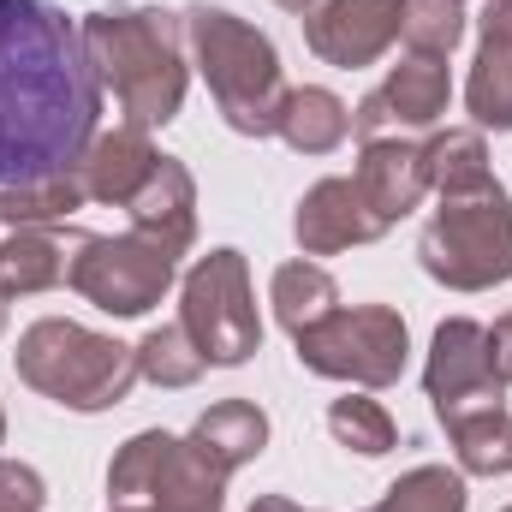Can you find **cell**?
<instances>
[{
	"instance_id": "6da1fadb",
	"label": "cell",
	"mask_w": 512,
	"mask_h": 512,
	"mask_svg": "<svg viewBox=\"0 0 512 512\" xmlns=\"http://www.w3.org/2000/svg\"><path fill=\"white\" fill-rule=\"evenodd\" d=\"M102 96L78 18L54 0H0V185L66 173L102 131Z\"/></svg>"
},
{
	"instance_id": "7a4b0ae2",
	"label": "cell",
	"mask_w": 512,
	"mask_h": 512,
	"mask_svg": "<svg viewBox=\"0 0 512 512\" xmlns=\"http://www.w3.org/2000/svg\"><path fill=\"white\" fill-rule=\"evenodd\" d=\"M84 54L102 78V90H114L126 126H173L185 108V18L167 6H102L78 18Z\"/></svg>"
},
{
	"instance_id": "3957f363",
	"label": "cell",
	"mask_w": 512,
	"mask_h": 512,
	"mask_svg": "<svg viewBox=\"0 0 512 512\" xmlns=\"http://www.w3.org/2000/svg\"><path fill=\"white\" fill-rule=\"evenodd\" d=\"M185 48L221 108V120L239 137H274L280 108H286V78H280V54L274 42L256 30L251 18L227 12V6H185Z\"/></svg>"
},
{
	"instance_id": "277c9868",
	"label": "cell",
	"mask_w": 512,
	"mask_h": 512,
	"mask_svg": "<svg viewBox=\"0 0 512 512\" xmlns=\"http://www.w3.org/2000/svg\"><path fill=\"white\" fill-rule=\"evenodd\" d=\"M18 382L36 387L42 399L66 405V411H114L137 376V346H120L114 334H96L84 322H66V316H42L24 328L18 340Z\"/></svg>"
},
{
	"instance_id": "5b68a950",
	"label": "cell",
	"mask_w": 512,
	"mask_h": 512,
	"mask_svg": "<svg viewBox=\"0 0 512 512\" xmlns=\"http://www.w3.org/2000/svg\"><path fill=\"white\" fill-rule=\"evenodd\" d=\"M417 262L447 292H489L512 280V197L501 179L441 197L417 233Z\"/></svg>"
},
{
	"instance_id": "8992f818",
	"label": "cell",
	"mask_w": 512,
	"mask_h": 512,
	"mask_svg": "<svg viewBox=\"0 0 512 512\" xmlns=\"http://www.w3.org/2000/svg\"><path fill=\"white\" fill-rule=\"evenodd\" d=\"M108 501L131 512H227V471L167 429H137L108 465Z\"/></svg>"
},
{
	"instance_id": "52a82bcc",
	"label": "cell",
	"mask_w": 512,
	"mask_h": 512,
	"mask_svg": "<svg viewBox=\"0 0 512 512\" xmlns=\"http://www.w3.org/2000/svg\"><path fill=\"white\" fill-rule=\"evenodd\" d=\"M179 322L197 340V352L215 370H239L251 364L262 346V316H256V292H251V268L245 251L221 245V251L197 256L179 280Z\"/></svg>"
},
{
	"instance_id": "ba28073f",
	"label": "cell",
	"mask_w": 512,
	"mask_h": 512,
	"mask_svg": "<svg viewBox=\"0 0 512 512\" xmlns=\"http://www.w3.org/2000/svg\"><path fill=\"white\" fill-rule=\"evenodd\" d=\"M298 364L310 376H328V382H352L364 393L393 387L405 376V352H411V334H405V316L387 310V304H340L334 316H322L316 328H304L298 340Z\"/></svg>"
},
{
	"instance_id": "9c48e42d",
	"label": "cell",
	"mask_w": 512,
	"mask_h": 512,
	"mask_svg": "<svg viewBox=\"0 0 512 512\" xmlns=\"http://www.w3.org/2000/svg\"><path fill=\"white\" fill-rule=\"evenodd\" d=\"M179 280V256L143 233H84L78 256H72V274L66 286L78 298H90L96 310L108 316H143L155 310Z\"/></svg>"
},
{
	"instance_id": "30bf717a",
	"label": "cell",
	"mask_w": 512,
	"mask_h": 512,
	"mask_svg": "<svg viewBox=\"0 0 512 512\" xmlns=\"http://www.w3.org/2000/svg\"><path fill=\"white\" fill-rule=\"evenodd\" d=\"M447 102H453L447 60H435V54H405V60L382 78V90H370V96L352 108V137L370 143V137L429 131L447 114Z\"/></svg>"
},
{
	"instance_id": "8fae6325",
	"label": "cell",
	"mask_w": 512,
	"mask_h": 512,
	"mask_svg": "<svg viewBox=\"0 0 512 512\" xmlns=\"http://www.w3.org/2000/svg\"><path fill=\"white\" fill-rule=\"evenodd\" d=\"M399 12L405 0H316L304 12V42L322 66L358 72L399 42Z\"/></svg>"
},
{
	"instance_id": "7c38bea8",
	"label": "cell",
	"mask_w": 512,
	"mask_h": 512,
	"mask_svg": "<svg viewBox=\"0 0 512 512\" xmlns=\"http://www.w3.org/2000/svg\"><path fill=\"white\" fill-rule=\"evenodd\" d=\"M382 233V215L364 203L358 179H316L292 215V239L304 256H340L352 245H376Z\"/></svg>"
},
{
	"instance_id": "4fadbf2b",
	"label": "cell",
	"mask_w": 512,
	"mask_h": 512,
	"mask_svg": "<svg viewBox=\"0 0 512 512\" xmlns=\"http://www.w3.org/2000/svg\"><path fill=\"white\" fill-rule=\"evenodd\" d=\"M423 393L435 411L459 405V399H477V393H507V382L495 376V358H489V328L471 322V316H453L435 328L429 340V364H423Z\"/></svg>"
},
{
	"instance_id": "5bb4252c",
	"label": "cell",
	"mask_w": 512,
	"mask_h": 512,
	"mask_svg": "<svg viewBox=\"0 0 512 512\" xmlns=\"http://www.w3.org/2000/svg\"><path fill=\"white\" fill-rule=\"evenodd\" d=\"M126 221H131V233L167 245L173 256H185L197 245V179H191V167L173 161V155H155L149 179L137 185V197L126 203Z\"/></svg>"
},
{
	"instance_id": "9a60e30c",
	"label": "cell",
	"mask_w": 512,
	"mask_h": 512,
	"mask_svg": "<svg viewBox=\"0 0 512 512\" xmlns=\"http://www.w3.org/2000/svg\"><path fill=\"white\" fill-rule=\"evenodd\" d=\"M358 191L364 203L382 215V227L405 221L423 197H429V167H423V143L411 137H370L358 149Z\"/></svg>"
},
{
	"instance_id": "2e32d148",
	"label": "cell",
	"mask_w": 512,
	"mask_h": 512,
	"mask_svg": "<svg viewBox=\"0 0 512 512\" xmlns=\"http://www.w3.org/2000/svg\"><path fill=\"white\" fill-rule=\"evenodd\" d=\"M155 155H161V149L149 143V131H143V126L96 131V137H90V149L72 161V173H78V185H84V203L126 209L131 197H137V185L149 179Z\"/></svg>"
},
{
	"instance_id": "e0dca14e",
	"label": "cell",
	"mask_w": 512,
	"mask_h": 512,
	"mask_svg": "<svg viewBox=\"0 0 512 512\" xmlns=\"http://www.w3.org/2000/svg\"><path fill=\"white\" fill-rule=\"evenodd\" d=\"M453 453H459V471L465 477H507L512 471V411L507 393H477V399H459L447 411H435Z\"/></svg>"
},
{
	"instance_id": "ac0fdd59",
	"label": "cell",
	"mask_w": 512,
	"mask_h": 512,
	"mask_svg": "<svg viewBox=\"0 0 512 512\" xmlns=\"http://www.w3.org/2000/svg\"><path fill=\"white\" fill-rule=\"evenodd\" d=\"M78 239L84 233H66V227H12L0 239V298H36L66 286Z\"/></svg>"
},
{
	"instance_id": "d6986e66",
	"label": "cell",
	"mask_w": 512,
	"mask_h": 512,
	"mask_svg": "<svg viewBox=\"0 0 512 512\" xmlns=\"http://www.w3.org/2000/svg\"><path fill=\"white\" fill-rule=\"evenodd\" d=\"M215 471H239V465H251L262 459V447H268V417H262V405L251 399H221V405H209L197 423H191V435H185Z\"/></svg>"
},
{
	"instance_id": "ffe728a7",
	"label": "cell",
	"mask_w": 512,
	"mask_h": 512,
	"mask_svg": "<svg viewBox=\"0 0 512 512\" xmlns=\"http://www.w3.org/2000/svg\"><path fill=\"white\" fill-rule=\"evenodd\" d=\"M274 137H286V149H298V155H334L352 137V108L334 90H322V84L286 90V108H280Z\"/></svg>"
},
{
	"instance_id": "44dd1931",
	"label": "cell",
	"mask_w": 512,
	"mask_h": 512,
	"mask_svg": "<svg viewBox=\"0 0 512 512\" xmlns=\"http://www.w3.org/2000/svg\"><path fill=\"white\" fill-rule=\"evenodd\" d=\"M268 304H274V322L298 340L304 328H316L322 316L340 310V286H334V274H328L322 262L298 256V262H280V268H274V280H268Z\"/></svg>"
},
{
	"instance_id": "7402d4cb",
	"label": "cell",
	"mask_w": 512,
	"mask_h": 512,
	"mask_svg": "<svg viewBox=\"0 0 512 512\" xmlns=\"http://www.w3.org/2000/svg\"><path fill=\"white\" fill-rule=\"evenodd\" d=\"M423 167H429V191H441V197H453V191H477V185L495 179V167H489V143H483V131L477 126L435 131V137L423 143Z\"/></svg>"
},
{
	"instance_id": "603a6c76",
	"label": "cell",
	"mask_w": 512,
	"mask_h": 512,
	"mask_svg": "<svg viewBox=\"0 0 512 512\" xmlns=\"http://www.w3.org/2000/svg\"><path fill=\"white\" fill-rule=\"evenodd\" d=\"M72 209H84V185L72 167L48 173V179L0 185V227H60Z\"/></svg>"
},
{
	"instance_id": "cb8c5ba5",
	"label": "cell",
	"mask_w": 512,
	"mask_h": 512,
	"mask_svg": "<svg viewBox=\"0 0 512 512\" xmlns=\"http://www.w3.org/2000/svg\"><path fill=\"white\" fill-rule=\"evenodd\" d=\"M465 108L477 131H512V42H483L471 60Z\"/></svg>"
},
{
	"instance_id": "d4e9b609",
	"label": "cell",
	"mask_w": 512,
	"mask_h": 512,
	"mask_svg": "<svg viewBox=\"0 0 512 512\" xmlns=\"http://www.w3.org/2000/svg\"><path fill=\"white\" fill-rule=\"evenodd\" d=\"M209 370V358L197 352V340L185 334V322H161L137 340V376L155 387H191Z\"/></svg>"
},
{
	"instance_id": "484cf974",
	"label": "cell",
	"mask_w": 512,
	"mask_h": 512,
	"mask_svg": "<svg viewBox=\"0 0 512 512\" xmlns=\"http://www.w3.org/2000/svg\"><path fill=\"white\" fill-rule=\"evenodd\" d=\"M328 429H334V441L352 447L358 459H382V453H393V441H399L387 405L382 399H370V393H346V399H334V405H328Z\"/></svg>"
},
{
	"instance_id": "4316f807",
	"label": "cell",
	"mask_w": 512,
	"mask_h": 512,
	"mask_svg": "<svg viewBox=\"0 0 512 512\" xmlns=\"http://www.w3.org/2000/svg\"><path fill=\"white\" fill-rule=\"evenodd\" d=\"M465 0H405V12H399V42L411 48V54H435V60H447L459 42H465Z\"/></svg>"
},
{
	"instance_id": "83f0119b",
	"label": "cell",
	"mask_w": 512,
	"mask_h": 512,
	"mask_svg": "<svg viewBox=\"0 0 512 512\" xmlns=\"http://www.w3.org/2000/svg\"><path fill=\"white\" fill-rule=\"evenodd\" d=\"M465 471H447V465H417L405 471L393 489L370 512H465Z\"/></svg>"
},
{
	"instance_id": "f1b7e54d",
	"label": "cell",
	"mask_w": 512,
	"mask_h": 512,
	"mask_svg": "<svg viewBox=\"0 0 512 512\" xmlns=\"http://www.w3.org/2000/svg\"><path fill=\"white\" fill-rule=\"evenodd\" d=\"M48 507V483L36 465L24 459H0V512H42Z\"/></svg>"
},
{
	"instance_id": "f546056e",
	"label": "cell",
	"mask_w": 512,
	"mask_h": 512,
	"mask_svg": "<svg viewBox=\"0 0 512 512\" xmlns=\"http://www.w3.org/2000/svg\"><path fill=\"white\" fill-rule=\"evenodd\" d=\"M489 358H495V376L512 387V310L489 328Z\"/></svg>"
},
{
	"instance_id": "4dcf8cb0",
	"label": "cell",
	"mask_w": 512,
	"mask_h": 512,
	"mask_svg": "<svg viewBox=\"0 0 512 512\" xmlns=\"http://www.w3.org/2000/svg\"><path fill=\"white\" fill-rule=\"evenodd\" d=\"M477 30H483V42H512V0H489Z\"/></svg>"
},
{
	"instance_id": "1f68e13d",
	"label": "cell",
	"mask_w": 512,
	"mask_h": 512,
	"mask_svg": "<svg viewBox=\"0 0 512 512\" xmlns=\"http://www.w3.org/2000/svg\"><path fill=\"white\" fill-rule=\"evenodd\" d=\"M251 512H298L286 495H262V501H251Z\"/></svg>"
},
{
	"instance_id": "d6a6232c",
	"label": "cell",
	"mask_w": 512,
	"mask_h": 512,
	"mask_svg": "<svg viewBox=\"0 0 512 512\" xmlns=\"http://www.w3.org/2000/svg\"><path fill=\"white\" fill-rule=\"evenodd\" d=\"M274 6H280V12H310L316 0H274Z\"/></svg>"
},
{
	"instance_id": "836d02e7",
	"label": "cell",
	"mask_w": 512,
	"mask_h": 512,
	"mask_svg": "<svg viewBox=\"0 0 512 512\" xmlns=\"http://www.w3.org/2000/svg\"><path fill=\"white\" fill-rule=\"evenodd\" d=\"M0 447H6V411H0Z\"/></svg>"
},
{
	"instance_id": "e575fe53",
	"label": "cell",
	"mask_w": 512,
	"mask_h": 512,
	"mask_svg": "<svg viewBox=\"0 0 512 512\" xmlns=\"http://www.w3.org/2000/svg\"><path fill=\"white\" fill-rule=\"evenodd\" d=\"M0 334H6V298H0Z\"/></svg>"
},
{
	"instance_id": "d590c367",
	"label": "cell",
	"mask_w": 512,
	"mask_h": 512,
	"mask_svg": "<svg viewBox=\"0 0 512 512\" xmlns=\"http://www.w3.org/2000/svg\"><path fill=\"white\" fill-rule=\"evenodd\" d=\"M108 512H131V507H108Z\"/></svg>"
},
{
	"instance_id": "8d00e7d4",
	"label": "cell",
	"mask_w": 512,
	"mask_h": 512,
	"mask_svg": "<svg viewBox=\"0 0 512 512\" xmlns=\"http://www.w3.org/2000/svg\"><path fill=\"white\" fill-rule=\"evenodd\" d=\"M501 512H512V507H501Z\"/></svg>"
}]
</instances>
